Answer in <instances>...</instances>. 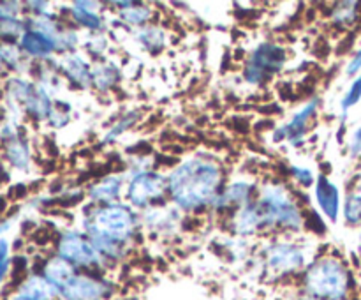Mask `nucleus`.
<instances>
[{
    "label": "nucleus",
    "mask_w": 361,
    "mask_h": 300,
    "mask_svg": "<svg viewBox=\"0 0 361 300\" xmlns=\"http://www.w3.org/2000/svg\"><path fill=\"white\" fill-rule=\"evenodd\" d=\"M224 172L215 159L194 155L169 172L168 194L176 208L196 212L212 207L221 194Z\"/></svg>",
    "instance_id": "obj_1"
},
{
    "label": "nucleus",
    "mask_w": 361,
    "mask_h": 300,
    "mask_svg": "<svg viewBox=\"0 0 361 300\" xmlns=\"http://www.w3.org/2000/svg\"><path fill=\"white\" fill-rule=\"evenodd\" d=\"M140 228V215L130 205L111 203L90 208L83 219V229L108 263L126 256L130 240Z\"/></svg>",
    "instance_id": "obj_2"
},
{
    "label": "nucleus",
    "mask_w": 361,
    "mask_h": 300,
    "mask_svg": "<svg viewBox=\"0 0 361 300\" xmlns=\"http://www.w3.org/2000/svg\"><path fill=\"white\" fill-rule=\"evenodd\" d=\"M39 274L55 288L60 300H111L115 284L102 275L81 272L55 254L42 263Z\"/></svg>",
    "instance_id": "obj_3"
},
{
    "label": "nucleus",
    "mask_w": 361,
    "mask_h": 300,
    "mask_svg": "<svg viewBox=\"0 0 361 300\" xmlns=\"http://www.w3.org/2000/svg\"><path fill=\"white\" fill-rule=\"evenodd\" d=\"M300 293L319 300H349L353 274L337 256H321L303 270Z\"/></svg>",
    "instance_id": "obj_4"
},
{
    "label": "nucleus",
    "mask_w": 361,
    "mask_h": 300,
    "mask_svg": "<svg viewBox=\"0 0 361 300\" xmlns=\"http://www.w3.org/2000/svg\"><path fill=\"white\" fill-rule=\"evenodd\" d=\"M256 201L263 212L264 226H277L289 232H300L305 226L302 208L282 182L264 184Z\"/></svg>",
    "instance_id": "obj_5"
},
{
    "label": "nucleus",
    "mask_w": 361,
    "mask_h": 300,
    "mask_svg": "<svg viewBox=\"0 0 361 300\" xmlns=\"http://www.w3.org/2000/svg\"><path fill=\"white\" fill-rule=\"evenodd\" d=\"M56 256L69 261L76 268H83V270H104L109 265L95 249L90 236L87 233L74 232V229L63 232L59 236Z\"/></svg>",
    "instance_id": "obj_6"
},
{
    "label": "nucleus",
    "mask_w": 361,
    "mask_h": 300,
    "mask_svg": "<svg viewBox=\"0 0 361 300\" xmlns=\"http://www.w3.org/2000/svg\"><path fill=\"white\" fill-rule=\"evenodd\" d=\"M168 194V175L159 172L134 173L127 184L126 196L134 210H148L161 203Z\"/></svg>",
    "instance_id": "obj_7"
},
{
    "label": "nucleus",
    "mask_w": 361,
    "mask_h": 300,
    "mask_svg": "<svg viewBox=\"0 0 361 300\" xmlns=\"http://www.w3.org/2000/svg\"><path fill=\"white\" fill-rule=\"evenodd\" d=\"M286 59H288V53L282 46L275 42H263L250 55L243 69V78L250 85L264 83L284 67Z\"/></svg>",
    "instance_id": "obj_8"
},
{
    "label": "nucleus",
    "mask_w": 361,
    "mask_h": 300,
    "mask_svg": "<svg viewBox=\"0 0 361 300\" xmlns=\"http://www.w3.org/2000/svg\"><path fill=\"white\" fill-rule=\"evenodd\" d=\"M307 253L302 246L293 242H274L267 249V268L277 277L298 274L305 270Z\"/></svg>",
    "instance_id": "obj_9"
},
{
    "label": "nucleus",
    "mask_w": 361,
    "mask_h": 300,
    "mask_svg": "<svg viewBox=\"0 0 361 300\" xmlns=\"http://www.w3.org/2000/svg\"><path fill=\"white\" fill-rule=\"evenodd\" d=\"M317 106H319V99L317 97L305 102V104L293 115V119L275 133V140H288L289 143L295 145V147H300V145L303 143V140H305L307 129H309L310 120L316 115Z\"/></svg>",
    "instance_id": "obj_10"
},
{
    "label": "nucleus",
    "mask_w": 361,
    "mask_h": 300,
    "mask_svg": "<svg viewBox=\"0 0 361 300\" xmlns=\"http://www.w3.org/2000/svg\"><path fill=\"white\" fill-rule=\"evenodd\" d=\"M18 46H20V49L23 52V55L32 56V59L37 60H48L49 56H53L56 52H60L56 39L49 37V35L28 27L27 30H25V34L21 35L20 41H18Z\"/></svg>",
    "instance_id": "obj_11"
},
{
    "label": "nucleus",
    "mask_w": 361,
    "mask_h": 300,
    "mask_svg": "<svg viewBox=\"0 0 361 300\" xmlns=\"http://www.w3.org/2000/svg\"><path fill=\"white\" fill-rule=\"evenodd\" d=\"M252 184L247 182V180H236V182L228 184L224 189L221 191V194L217 196V200L214 201L212 207L215 210H229V208H235L240 210L242 207L249 205L252 201Z\"/></svg>",
    "instance_id": "obj_12"
},
{
    "label": "nucleus",
    "mask_w": 361,
    "mask_h": 300,
    "mask_svg": "<svg viewBox=\"0 0 361 300\" xmlns=\"http://www.w3.org/2000/svg\"><path fill=\"white\" fill-rule=\"evenodd\" d=\"M59 67L63 73V76L71 83L76 85L78 88L92 87V66L80 52L63 53V56L59 62Z\"/></svg>",
    "instance_id": "obj_13"
},
{
    "label": "nucleus",
    "mask_w": 361,
    "mask_h": 300,
    "mask_svg": "<svg viewBox=\"0 0 361 300\" xmlns=\"http://www.w3.org/2000/svg\"><path fill=\"white\" fill-rule=\"evenodd\" d=\"M316 201L330 221H337L341 214V191L326 175L316 179Z\"/></svg>",
    "instance_id": "obj_14"
},
{
    "label": "nucleus",
    "mask_w": 361,
    "mask_h": 300,
    "mask_svg": "<svg viewBox=\"0 0 361 300\" xmlns=\"http://www.w3.org/2000/svg\"><path fill=\"white\" fill-rule=\"evenodd\" d=\"M123 175H108L88 187V198L92 203L111 205L118 203L123 189Z\"/></svg>",
    "instance_id": "obj_15"
},
{
    "label": "nucleus",
    "mask_w": 361,
    "mask_h": 300,
    "mask_svg": "<svg viewBox=\"0 0 361 300\" xmlns=\"http://www.w3.org/2000/svg\"><path fill=\"white\" fill-rule=\"evenodd\" d=\"M264 228L263 212H261L257 201H250L249 205L235 212L233 217V232L240 236H252Z\"/></svg>",
    "instance_id": "obj_16"
},
{
    "label": "nucleus",
    "mask_w": 361,
    "mask_h": 300,
    "mask_svg": "<svg viewBox=\"0 0 361 300\" xmlns=\"http://www.w3.org/2000/svg\"><path fill=\"white\" fill-rule=\"evenodd\" d=\"M99 4L95 2H73L71 4V18H73L74 23H78L80 27L87 28L92 32H101L104 30V20H102L101 14L97 13L92 7H97Z\"/></svg>",
    "instance_id": "obj_17"
},
{
    "label": "nucleus",
    "mask_w": 361,
    "mask_h": 300,
    "mask_svg": "<svg viewBox=\"0 0 361 300\" xmlns=\"http://www.w3.org/2000/svg\"><path fill=\"white\" fill-rule=\"evenodd\" d=\"M25 112L28 113V116L37 122L41 120H48L49 113L53 109V101H51V95L46 88H42L41 85H35L34 90H32L30 97L27 99V102L23 104Z\"/></svg>",
    "instance_id": "obj_18"
},
{
    "label": "nucleus",
    "mask_w": 361,
    "mask_h": 300,
    "mask_svg": "<svg viewBox=\"0 0 361 300\" xmlns=\"http://www.w3.org/2000/svg\"><path fill=\"white\" fill-rule=\"evenodd\" d=\"M6 159L13 168L27 172L32 162V152L27 141L20 136H14L7 140L6 143Z\"/></svg>",
    "instance_id": "obj_19"
},
{
    "label": "nucleus",
    "mask_w": 361,
    "mask_h": 300,
    "mask_svg": "<svg viewBox=\"0 0 361 300\" xmlns=\"http://www.w3.org/2000/svg\"><path fill=\"white\" fill-rule=\"evenodd\" d=\"M120 76L122 73L115 62H101L92 67V85L101 92L111 90L120 81Z\"/></svg>",
    "instance_id": "obj_20"
},
{
    "label": "nucleus",
    "mask_w": 361,
    "mask_h": 300,
    "mask_svg": "<svg viewBox=\"0 0 361 300\" xmlns=\"http://www.w3.org/2000/svg\"><path fill=\"white\" fill-rule=\"evenodd\" d=\"M136 41L150 53H161L166 48V32L155 25H147L136 32Z\"/></svg>",
    "instance_id": "obj_21"
},
{
    "label": "nucleus",
    "mask_w": 361,
    "mask_h": 300,
    "mask_svg": "<svg viewBox=\"0 0 361 300\" xmlns=\"http://www.w3.org/2000/svg\"><path fill=\"white\" fill-rule=\"evenodd\" d=\"M120 23L129 25V27L143 28L150 23V20L154 18V9H150L145 4L134 2L133 6L127 7V9H120Z\"/></svg>",
    "instance_id": "obj_22"
},
{
    "label": "nucleus",
    "mask_w": 361,
    "mask_h": 300,
    "mask_svg": "<svg viewBox=\"0 0 361 300\" xmlns=\"http://www.w3.org/2000/svg\"><path fill=\"white\" fill-rule=\"evenodd\" d=\"M360 2H338L331 9V21L338 27H353L360 16Z\"/></svg>",
    "instance_id": "obj_23"
},
{
    "label": "nucleus",
    "mask_w": 361,
    "mask_h": 300,
    "mask_svg": "<svg viewBox=\"0 0 361 300\" xmlns=\"http://www.w3.org/2000/svg\"><path fill=\"white\" fill-rule=\"evenodd\" d=\"M137 120H140V112H136V109H133V112H127L126 115L120 116V119L116 120V122L113 124L108 131H106L102 141H104V143H113V141L118 140V138L122 136L126 131H129L130 127L137 122Z\"/></svg>",
    "instance_id": "obj_24"
},
{
    "label": "nucleus",
    "mask_w": 361,
    "mask_h": 300,
    "mask_svg": "<svg viewBox=\"0 0 361 300\" xmlns=\"http://www.w3.org/2000/svg\"><path fill=\"white\" fill-rule=\"evenodd\" d=\"M27 30V21L25 20H9V21H0V39L2 42H11L14 44L20 41L21 35Z\"/></svg>",
    "instance_id": "obj_25"
},
{
    "label": "nucleus",
    "mask_w": 361,
    "mask_h": 300,
    "mask_svg": "<svg viewBox=\"0 0 361 300\" xmlns=\"http://www.w3.org/2000/svg\"><path fill=\"white\" fill-rule=\"evenodd\" d=\"M0 62L13 71H20L23 64V52L20 46L11 42H0Z\"/></svg>",
    "instance_id": "obj_26"
},
{
    "label": "nucleus",
    "mask_w": 361,
    "mask_h": 300,
    "mask_svg": "<svg viewBox=\"0 0 361 300\" xmlns=\"http://www.w3.org/2000/svg\"><path fill=\"white\" fill-rule=\"evenodd\" d=\"M344 219L348 224H358L361 222V194L351 193L348 194L344 201Z\"/></svg>",
    "instance_id": "obj_27"
},
{
    "label": "nucleus",
    "mask_w": 361,
    "mask_h": 300,
    "mask_svg": "<svg viewBox=\"0 0 361 300\" xmlns=\"http://www.w3.org/2000/svg\"><path fill=\"white\" fill-rule=\"evenodd\" d=\"M361 101V74L351 83L349 90L345 92L344 99H342V112H349L353 106H356Z\"/></svg>",
    "instance_id": "obj_28"
},
{
    "label": "nucleus",
    "mask_w": 361,
    "mask_h": 300,
    "mask_svg": "<svg viewBox=\"0 0 361 300\" xmlns=\"http://www.w3.org/2000/svg\"><path fill=\"white\" fill-rule=\"evenodd\" d=\"M85 48H87V52L90 53V55L101 56L104 55V52L108 49V39H106L102 34H94L87 41Z\"/></svg>",
    "instance_id": "obj_29"
},
{
    "label": "nucleus",
    "mask_w": 361,
    "mask_h": 300,
    "mask_svg": "<svg viewBox=\"0 0 361 300\" xmlns=\"http://www.w3.org/2000/svg\"><path fill=\"white\" fill-rule=\"evenodd\" d=\"M291 175L293 179L296 180V182L300 184V186L303 187H309L312 186V184H316V179H314V173L310 172L309 168H303V166H291Z\"/></svg>",
    "instance_id": "obj_30"
},
{
    "label": "nucleus",
    "mask_w": 361,
    "mask_h": 300,
    "mask_svg": "<svg viewBox=\"0 0 361 300\" xmlns=\"http://www.w3.org/2000/svg\"><path fill=\"white\" fill-rule=\"evenodd\" d=\"M23 4L20 2H0V21L18 20Z\"/></svg>",
    "instance_id": "obj_31"
},
{
    "label": "nucleus",
    "mask_w": 361,
    "mask_h": 300,
    "mask_svg": "<svg viewBox=\"0 0 361 300\" xmlns=\"http://www.w3.org/2000/svg\"><path fill=\"white\" fill-rule=\"evenodd\" d=\"M48 122L51 124L53 127H63L67 122H69V109L59 108V104H53L51 113L48 116Z\"/></svg>",
    "instance_id": "obj_32"
},
{
    "label": "nucleus",
    "mask_w": 361,
    "mask_h": 300,
    "mask_svg": "<svg viewBox=\"0 0 361 300\" xmlns=\"http://www.w3.org/2000/svg\"><path fill=\"white\" fill-rule=\"evenodd\" d=\"M349 154H351L353 157L361 155V127H358V129L353 133L351 141H349Z\"/></svg>",
    "instance_id": "obj_33"
},
{
    "label": "nucleus",
    "mask_w": 361,
    "mask_h": 300,
    "mask_svg": "<svg viewBox=\"0 0 361 300\" xmlns=\"http://www.w3.org/2000/svg\"><path fill=\"white\" fill-rule=\"evenodd\" d=\"M360 69H361V48L355 53V56L351 59V62L348 64V69H345V73L351 74V76H353V74L358 73Z\"/></svg>",
    "instance_id": "obj_34"
},
{
    "label": "nucleus",
    "mask_w": 361,
    "mask_h": 300,
    "mask_svg": "<svg viewBox=\"0 0 361 300\" xmlns=\"http://www.w3.org/2000/svg\"><path fill=\"white\" fill-rule=\"evenodd\" d=\"M11 249H9V242H7L4 236H0V265L4 263V261L11 260Z\"/></svg>",
    "instance_id": "obj_35"
},
{
    "label": "nucleus",
    "mask_w": 361,
    "mask_h": 300,
    "mask_svg": "<svg viewBox=\"0 0 361 300\" xmlns=\"http://www.w3.org/2000/svg\"><path fill=\"white\" fill-rule=\"evenodd\" d=\"M288 300H319V299H314V296H309V295H303V293H300V295L291 296V299H288Z\"/></svg>",
    "instance_id": "obj_36"
},
{
    "label": "nucleus",
    "mask_w": 361,
    "mask_h": 300,
    "mask_svg": "<svg viewBox=\"0 0 361 300\" xmlns=\"http://www.w3.org/2000/svg\"><path fill=\"white\" fill-rule=\"evenodd\" d=\"M9 228H11V221L0 222V235H2V233H6Z\"/></svg>",
    "instance_id": "obj_37"
}]
</instances>
